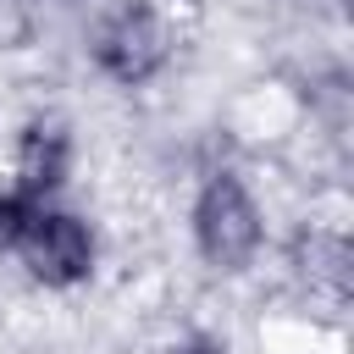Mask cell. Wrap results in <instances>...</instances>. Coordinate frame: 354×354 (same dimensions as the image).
Wrapping results in <instances>:
<instances>
[{
    "instance_id": "obj_1",
    "label": "cell",
    "mask_w": 354,
    "mask_h": 354,
    "mask_svg": "<svg viewBox=\"0 0 354 354\" xmlns=\"http://www.w3.org/2000/svg\"><path fill=\"white\" fill-rule=\"evenodd\" d=\"M183 238L194 266L216 282H249L266 266V254L277 249L271 210L238 160H205L194 171L183 205Z\"/></svg>"
},
{
    "instance_id": "obj_2",
    "label": "cell",
    "mask_w": 354,
    "mask_h": 354,
    "mask_svg": "<svg viewBox=\"0 0 354 354\" xmlns=\"http://www.w3.org/2000/svg\"><path fill=\"white\" fill-rule=\"evenodd\" d=\"M77 50L111 94H149L183 61V22L166 0H94Z\"/></svg>"
},
{
    "instance_id": "obj_3",
    "label": "cell",
    "mask_w": 354,
    "mask_h": 354,
    "mask_svg": "<svg viewBox=\"0 0 354 354\" xmlns=\"http://www.w3.org/2000/svg\"><path fill=\"white\" fill-rule=\"evenodd\" d=\"M105 227L94 210L72 205V199H50L39 205L28 238L17 243V271L33 293H50V299H77L88 293L100 277H105Z\"/></svg>"
},
{
    "instance_id": "obj_4",
    "label": "cell",
    "mask_w": 354,
    "mask_h": 354,
    "mask_svg": "<svg viewBox=\"0 0 354 354\" xmlns=\"http://www.w3.org/2000/svg\"><path fill=\"white\" fill-rule=\"evenodd\" d=\"M77 166H83V138H77V122L55 105H33L11 122V138H6V177L33 194L39 205L50 199H66L72 183H77Z\"/></svg>"
},
{
    "instance_id": "obj_5",
    "label": "cell",
    "mask_w": 354,
    "mask_h": 354,
    "mask_svg": "<svg viewBox=\"0 0 354 354\" xmlns=\"http://www.w3.org/2000/svg\"><path fill=\"white\" fill-rule=\"evenodd\" d=\"M282 266L326 310H343L348 304V288H354V243H348V227L343 221L304 216L288 232V243H282Z\"/></svg>"
},
{
    "instance_id": "obj_6",
    "label": "cell",
    "mask_w": 354,
    "mask_h": 354,
    "mask_svg": "<svg viewBox=\"0 0 354 354\" xmlns=\"http://www.w3.org/2000/svg\"><path fill=\"white\" fill-rule=\"evenodd\" d=\"M33 216H39V199L22 194L11 177H0V260L17 254V243H22L28 227H33Z\"/></svg>"
},
{
    "instance_id": "obj_7",
    "label": "cell",
    "mask_w": 354,
    "mask_h": 354,
    "mask_svg": "<svg viewBox=\"0 0 354 354\" xmlns=\"http://www.w3.org/2000/svg\"><path fill=\"white\" fill-rule=\"evenodd\" d=\"M44 28V0H0V55L33 50Z\"/></svg>"
},
{
    "instance_id": "obj_8",
    "label": "cell",
    "mask_w": 354,
    "mask_h": 354,
    "mask_svg": "<svg viewBox=\"0 0 354 354\" xmlns=\"http://www.w3.org/2000/svg\"><path fill=\"white\" fill-rule=\"evenodd\" d=\"M155 354H232V337L216 332V326H183V332H171Z\"/></svg>"
},
{
    "instance_id": "obj_9",
    "label": "cell",
    "mask_w": 354,
    "mask_h": 354,
    "mask_svg": "<svg viewBox=\"0 0 354 354\" xmlns=\"http://www.w3.org/2000/svg\"><path fill=\"white\" fill-rule=\"evenodd\" d=\"M44 6H94V0H44Z\"/></svg>"
}]
</instances>
